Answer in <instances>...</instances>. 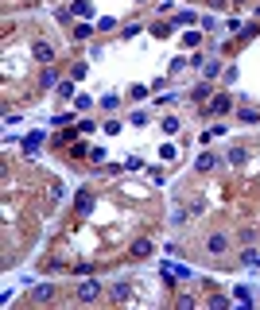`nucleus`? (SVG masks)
<instances>
[{"label":"nucleus","instance_id":"obj_8","mask_svg":"<svg viewBox=\"0 0 260 310\" xmlns=\"http://www.w3.org/2000/svg\"><path fill=\"white\" fill-rule=\"evenodd\" d=\"M194 167H198V175H202V171H214L217 159H214V155H198V163H194Z\"/></svg>","mask_w":260,"mask_h":310},{"label":"nucleus","instance_id":"obj_14","mask_svg":"<svg viewBox=\"0 0 260 310\" xmlns=\"http://www.w3.org/2000/svg\"><path fill=\"white\" fill-rule=\"evenodd\" d=\"M245 155H248L245 148H233V151H229V163H245Z\"/></svg>","mask_w":260,"mask_h":310},{"label":"nucleus","instance_id":"obj_10","mask_svg":"<svg viewBox=\"0 0 260 310\" xmlns=\"http://www.w3.org/2000/svg\"><path fill=\"white\" fill-rule=\"evenodd\" d=\"M187 213H190V217H198V213H202V198H190V202H187Z\"/></svg>","mask_w":260,"mask_h":310},{"label":"nucleus","instance_id":"obj_4","mask_svg":"<svg viewBox=\"0 0 260 310\" xmlns=\"http://www.w3.org/2000/svg\"><path fill=\"white\" fill-rule=\"evenodd\" d=\"M31 298H35V302H51V298H55V283H39V287L31 291Z\"/></svg>","mask_w":260,"mask_h":310},{"label":"nucleus","instance_id":"obj_13","mask_svg":"<svg viewBox=\"0 0 260 310\" xmlns=\"http://www.w3.org/2000/svg\"><path fill=\"white\" fill-rule=\"evenodd\" d=\"M210 306H214V310H225V306H229V298H225V295H214V298H210Z\"/></svg>","mask_w":260,"mask_h":310},{"label":"nucleus","instance_id":"obj_3","mask_svg":"<svg viewBox=\"0 0 260 310\" xmlns=\"http://www.w3.org/2000/svg\"><path fill=\"white\" fill-rule=\"evenodd\" d=\"M31 55H35L39 62H47V66H51V59H55V47L47 43V39H35V43H31Z\"/></svg>","mask_w":260,"mask_h":310},{"label":"nucleus","instance_id":"obj_9","mask_svg":"<svg viewBox=\"0 0 260 310\" xmlns=\"http://www.w3.org/2000/svg\"><path fill=\"white\" fill-rule=\"evenodd\" d=\"M210 93H214V89H210V86H206V82H202V86H198V89H194V93H190V97H194V101H198V105H202V101H206V97H210Z\"/></svg>","mask_w":260,"mask_h":310},{"label":"nucleus","instance_id":"obj_16","mask_svg":"<svg viewBox=\"0 0 260 310\" xmlns=\"http://www.w3.org/2000/svg\"><path fill=\"white\" fill-rule=\"evenodd\" d=\"M233 4H237V0H233Z\"/></svg>","mask_w":260,"mask_h":310},{"label":"nucleus","instance_id":"obj_2","mask_svg":"<svg viewBox=\"0 0 260 310\" xmlns=\"http://www.w3.org/2000/svg\"><path fill=\"white\" fill-rule=\"evenodd\" d=\"M225 248H229V236H225V233H210L206 252H210V256H225Z\"/></svg>","mask_w":260,"mask_h":310},{"label":"nucleus","instance_id":"obj_7","mask_svg":"<svg viewBox=\"0 0 260 310\" xmlns=\"http://www.w3.org/2000/svg\"><path fill=\"white\" fill-rule=\"evenodd\" d=\"M229 97H225V93H217V97H214V101H210V109H214V113H225V109H229Z\"/></svg>","mask_w":260,"mask_h":310},{"label":"nucleus","instance_id":"obj_11","mask_svg":"<svg viewBox=\"0 0 260 310\" xmlns=\"http://www.w3.org/2000/svg\"><path fill=\"white\" fill-rule=\"evenodd\" d=\"M89 206H93V198L89 194H78V213H89Z\"/></svg>","mask_w":260,"mask_h":310},{"label":"nucleus","instance_id":"obj_6","mask_svg":"<svg viewBox=\"0 0 260 310\" xmlns=\"http://www.w3.org/2000/svg\"><path fill=\"white\" fill-rule=\"evenodd\" d=\"M109 295H113L116 302H124V298L132 295V287H128V283H116V287H113V291H109Z\"/></svg>","mask_w":260,"mask_h":310},{"label":"nucleus","instance_id":"obj_12","mask_svg":"<svg viewBox=\"0 0 260 310\" xmlns=\"http://www.w3.org/2000/svg\"><path fill=\"white\" fill-rule=\"evenodd\" d=\"M217 70H221V62H217V59H210V62H206V66H202V74H206V78H214Z\"/></svg>","mask_w":260,"mask_h":310},{"label":"nucleus","instance_id":"obj_15","mask_svg":"<svg viewBox=\"0 0 260 310\" xmlns=\"http://www.w3.org/2000/svg\"><path fill=\"white\" fill-rule=\"evenodd\" d=\"M241 120H248V124H252V120H260V113H256V109H241Z\"/></svg>","mask_w":260,"mask_h":310},{"label":"nucleus","instance_id":"obj_1","mask_svg":"<svg viewBox=\"0 0 260 310\" xmlns=\"http://www.w3.org/2000/svg\"><path fill=\"white\" fill-rule=\"evenodd\" d=\"M97 295H101V283L97 279H82L78 283V302H93Z\"/></svg>","mask_w":260,"mask_h":310},{"label":"nucleus","instance_id":"obj_5","mask_svg":"<svg viewBox=\"0 0 260 310\" xmlns=\"http://www.w3.org/2000/svg\"><path fill=\"white\" fill-rule=\"evenodd\" d=\"M132 256H136V260H144V256H152V240H148V236H140V240H132Z\"/></svg>","mask_w":260,"mask_h":310}]
</instances>
